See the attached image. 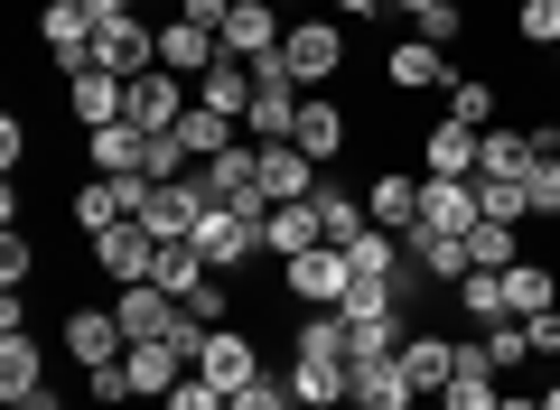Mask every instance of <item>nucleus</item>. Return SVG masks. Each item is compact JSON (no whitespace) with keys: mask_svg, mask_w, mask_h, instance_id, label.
<instances>
[{"mask_svg":"<svg viewBox=\"0 0 560 410\" xmlns=\"http://www.w3.org/2000/svg\"><path fill=\"white\" fill-rule=\"evenodd\" d=\"M346 20H290V38H280V75L300 84V94H327V84L346 75Z\"/></svg>","mask_w":560,"mask_h":410,"instance_id":"f257e3e1","label":"nucleus"},{"mask_svg":"<svg viewBox=\"0 0 560 410\" xmlns=\"http://www.w3.org/2000/svg\"><path fill=\"white\" fill-rule=\"evenodd\" d=\"M261 215H271V206H206V215H197V234H187V243L206 253V271H224V280H234L243 261L261 253Z\"/></svg>","mask_w":560,"mask_h":410,"instance_id":"f03ea898","label":"nucleus"},{"mask_svg":"<svg viewBox=\"0 0 560 410\" xmlns=\"http://www.w3.org/2000/svg\"><path fill=\"white\" fill-rule=\"evenodd\" d=\"M280 290L300 298V308H346V290H355V261H346V243H318V253L280 261Z\"/></svg>","mask_w":560,"mask_h":410,"instance_id":"7ed1b4c3","label":"nucleus"},{"mask_svg":"<svg viewBox=\"0 0 560 410\" xmlns=\"http://www.w3.org/2000/svg\"><path fill=\"white\" fill-rule=\"evenodd\" d=\"M467 345H477V327H467V336H448V327H411V336H401V373H411L420 401H440V391H448V373L467 364Z\"/></svg>","mask_w":560,"mask_h":410,"instance_id":"20e7f679","label":"nucleus"},{"mask_svg":"<svg viewBox=\"0 0 560 410\" xmlns=\"http://www.w3.org/2000/svg\"><path fill=\"white\" fill-rule=\"evenodd\" d=\"M253 159H261V206H308L318 196V159L300 140H253Z\"/></svg>","mask_w":560,"mask_h":410,"instance_id":"39448f33","label":"nucleus"},{"mask_svg":"<svg viewBox=\"0 0 560 410\" xmlns=\"http://www.w3.org/2000/svg\"><path fill=\"white\" fill-rule=\"evenodd\" d=\"M140 196H150V177H84L66 215H75V234H113V224L140 215Z\"/></svg>","mask_w":560,"mask_h":410,"instance_id":"423d86ee","label":"nucleus"},{"mask_svg":"<svg viewBox=\"0 0 560 410\" xmlns=\"http://www.w3.org/2000/svg\"><path fill=\"white\" fill-rule=\"evenodd\" d=\"M215 38H224V57L261 66V57H280V38H290V10H271V0H234Z\"/></svg>","mask_w":560,"mask_h":410,"instance_id":"0eeeda50","label":"nucleus"},{"mask_svg":"<svg viewBox=\"0 0 560 410\" xmlns=\"http://www.w3.org/2000/svg\"><path fill=\"white\" fill-rule=\"evenodd\" d=\"M94 38H103V28H94V10H84V0H47V10H38V47L66 66V75H84V66H94Z\"/></svg>","mask_w":560,"mask_h":410,"instance_id":"6e6552de","label":"nucleus"},{"mask_svg":"<svg viewBox=\"0 0 560 410\" xmlns=\"http://www.w3.org/2000/svg\"><path fill=\"white\" fill-rule=\"evenodd\" d=\"M448 47H430V38H393V57H383V94H448Z\"/></svg>","mask_w":560,"mask_h":410,"instance_id":"1a4fd4ad","label":"nucleus"},{"mask_svg":"<svg viewBox=\"0 0 560 410\" xmlns=\"http://www.w3.org/2000/svg\"><path fill=\"white\" fill-rule=\"evenodd\" d=\"M197 187H206V206H261V159H253V140L197 159Z\"/></svg>","mask_w":560,"mask_h":410,"instance_id":"9d476101","label":"nucleus"},{"mask_svg":"<svg viewBox=\"0 0 560 410\" xmlns=\"http://www.w3.org/2000/svg\"><path fill=\"white\" fill-rule=\"evenodd\" d=\"M197 215H206V187H197V168L140 196V224H150V234H160V243H187V234H197Z\"/></svg>","mask_w":560,"mask_h":410,"instance_id":"9b49d317","label":"nucleus"},{"mask_svg":"<svg viewBox=\"0 0 560 410\" xmlns=\"http://www.w3.org/2000/svg\"><path fill=\"white\" fill-rule=\"evenodd\" d=\"M187 103H197V94H187V75L150 66V75H131V113H121V121H131V131H178Z\"/></svg>","mask_w":560,"mask_h":410,"instance_id":"f8f14e48","label":"nucleus"},{"mask_svg":"<svg viewBox=\"0 0 560 410\" xmlns=\"http://www.w3.org/2000/svg\"><path fill=\"white\" fill-rule=\"evenodd\" d=\"M346 383H355V354H308V345H290V391H300V410H337Z\"/></svg>","mask_w":560,"mask_h":410,"instance_id":"ddd939ff","label":"nucleus"},{"mask_svg":"<svg viewBox=\"0 0 560 410\" xmlns=\"http://www.w3.org/2000/svg\"><path fill=\"white\" fill-rule=\"evenodd\" d=\"M197 373H206V383L224 391V401H234L243 383H261V354H253V327H215V336H206V354H197Z\"/></svg>","mask_w":560,"mask_h":410,"instance_id":"4468645a","label":"nucleus"},{"mask_svg":"<svg viewBox=\"0 0 560 410\" xmlns=\"http://www.w3.org/2000/svg\"><path fill=\"white\" fill-rule=\"evenodd\" d=\"M150 253H160V234H150V224H113V234H94V271L103 280H113V290H121V280H150Z\"/></svg>","mask_w":560,"mask_h":410,"instance_id":"2eb2a0df","label":"nucleus"},{"mask_svg":"<svg viewBox=\"0 0 560 410\" xmlns=\"http://www.w3.org/2000/svg\"><path fill=\"white\" fill-rule=\"evenodd\" d=\"M66 354H75V373H94V364H121L131 336H121L113 308H75V317H66Z\"/></svg>","mask_w":560,"mask_h":410,"instance_id":"dca6fc26","label":"nucleus"},{"mask_svg":"<svg viewBox=\"0 0 560 410\" xmlns=\"http://www.w3.org/2000/svg\"><path fill=\"white\" fill-rule=\"evenodd\" d=\"M346 401L355 410H411V373H401V354H355V383H346Z\"/></svg>","mask_w":560,"mask_h":410,"instance_id":"f3484780","label":"nucleus"},{"mask_svg":"<svg viewBox=\"0 0 560 410\" xmlns=\"http://www.w3.org/2000/svg\"><path fill=\"white\" fill-rule=\"evenodd\" d=\"M113 317H121V336H131V345H160V336L178 327V298H168V290H150V280H121Z\"/></svg>","mask_w":560,"mask_h":410,"instance_id":"a211bd4d","label":"nucleus"},{"mask_svg":"<svg viewBox=\"0 0 560 410\" xmlns=\"http://www.w3.org/2000/svg\"><path fill=\"white\" fill-rule=\"evenodd\" d=\"M94 66H103V75H121V84H131V75H150V66H160V28H150V20L103 28V38H94Z\"/></svg>","mask_w":560,"mask_h":410,"instance_id":"6ab92c4d","label":"nucleus"},{"mask_svg":"<svg viewBox=\"0 0 560 410\" xmlns=\"http://www.w3.org/2000/svg\"><path fill=\"white\" fill-rule=\"evenodd\" d=\"M290 140H300V150H308V159L327 168V159H346V140H355V121H346V103L308 94V103H300V121H290Z\"/></svg>","mask_w":560,"mask_h":410,"instance_id":"aec40b11","label":"nucleus"},{"mask_svg":"<svg viewBox=\"0 0 560 410\" xmlns=\"http://www.w3.org/2000/svg\"><path fill=\"white\" fill-rule=\"evenodd\" d=\"M420 224L430 234H467L477 224V177H420Z\"/></svg>","mask_w":560,"mask_h":410,"instance_id":"412c9836","label":"nucleus"},{"mask_svg":"<svg viewBox=\"0 0 560 410\" xmlns=\"http://www.w3.org/2000/svg\"><path fill=\"white\" fill-rule=\"evenodd\" d=\"M318 243H327L318 206H271V215H261V253L271 261H300V253H318Z\"/></svg>","mask_w":560,"mask_h":410,"instance_id":"4be33fe9","label":"nucleus"},{"mask_svg":"<svg viewBox=\"0 0 560 410\" xmlns=\"http://www.w3.org/2000/svg\"><path fill=\"white\" fill-rule=\"evenodd\" d=\"M420 177H477V131L467 121H430L420 131Z\"/></svg>","mask_w":560,"mask_h":410,"instance_id":"5701e85b","label":"nucleus"},{"mask_svg":"<svg viewBox=\"0 0 560 410\" xmlns=\"http://www.w3.org/2000/svg\"><path fill=\"white\" fill-rule=\"evenodd\" d=\"M364 215H374L383 234H411V224H420V177L411 168H383L374 187H364Z\"/></svg>","mask_w":560,"mask_h":410,"instance_id":"b1692460","label":"nucleus"},{"mask_svg":"<svg viewBox=\"0 0 560 410\" xmlns=\"http://www.w3.org/2000/svg\"><path fill=\"white\" fill-rule=\"evenodd\" d=\"M66 103H75V121H84V131H103V121H121V113H131V84H121V75H103V66H84V75L66 84Z\"/></svg>","mask_w":560,"mask_h":410,"instance_id":"393cba45","label":"nucleus"},{"mask_svg":"<svg viewBox=\"0 0 560 410\" xmlns=\"http://www.w3.org/2000/svg\"><path fill=\"white\" fill-rule=\"evenodd\" d=\"M215 57H224L215 28H197V20H160V66H168V75H206Z\"/></svg>","mask_w":560,"mask_h":410,"instance_id":"a878e982","label":"nucleus"},{"mask_svg":"<svg viewBox=\"0 0 560 410\" xmlns=\"http://www.w3.org/2000/svg\"><path fill=\"white\" fill-rule=\"evenodd\" d=\"M504 280V317H551L560 308V271L551 261H514V271H495Z\"/></svg>","mask_w":560,"mask_h":410,"instance_id":"bb28decb","label":"nucleus"},{"mask_svg":"<svg viewBox=\"0 0 560 410\" xmlns=\"http://www.w3.org/2000/svg\"><path fill=\"white\" fill-rule=\"evenodd\" d=\"M121 364H131V401H168V391L187 383V354L178 345H131Z\"/></svg>","mask_w":560,"mask_h":410,"instance_id":"cd10ccee","label":"nucleus"},{"mask_svg":"<svg viewBox=\"0 0 560 410\" xmlns=\"http://www.w3.org/2000/svg\"><path fill=\"white\" fill-rule=\"evenodd\" d=\"M140 150H150V131H131V121H103V131H84L94 177H140Z\"/></svg>","mask_w":560,"mask_h":410,"instance_id":"c85d7f7f","label":"nucleus"},{"mask_svg":"<svg viewBox=\"0 0 560 410\" xmlns=\"http://www.w3.org/2000/svg\"><path fill=\"white\" fill-rule=\"evenodd\" d=\"M541 140L533 131H477V177H533Z\"/></svg>","mask_w":560,"mask_h":410,"instance_id":"c756f323","label":"nucleus"},{"mask_svg":"<svg viewBox=\"0 0 560 410\" xmlns=\"http://www.w3.org/2000/svg\"><path fill=\"white\" fill-rule=\"evenodd\" d=\"M197 103H215L224 121H243V113H253V66H243V57H215V66L197 75Z\"/></svg>","mask_w":560,"mask_h":410,"instance_id":"7c9ffc66","label":"nucleus"},{"mask_svg":"<svg viewBox=\"0 0 560 410\" xmlns=\"http://www.w3.org/2000/svg\"><path fill=\"white\" fill-rule=\"evenodd\" d=\"M495 401H504V373L486 364L477 345H467V364L448 373V391H440V410H495Z\"/></svg>","mask_w":560,"mask_h":410,"instance_id":"2f4dec72","label":"nucleus"},{"mask_svg":"<svg viewBox=\"0 0 560 410\" xmlns=\"http://www.w3.org/2000/svg\"><path fill=\"white\" fill-rule=\"evenodd\" d=\"M318 224H327V243H355V234H374V215H364V196L355 187H337V177H318Z\"/></svg>","mask_w":560,"mask_h":410,"instance_id":"473e14b6","label":"nucleus"},{"mask_svg":"<svg viewBox=\"0 0 560 410\" xmlns=\"http://www.w3.org/2000/svg\"><path fill=\"white\" fill-rule=\"evenodd\" d=\"M178 140H187V159H215V150H234V140H243V121H224L215 103H187V113H178Z\"/></svg>","mask_w":560,"mask_h":410,"instance_id":"72a5a7b5","label":"nucleus"},{"mask_svg":"<svg viewBox=\"0 0 560 410\" xmlns=\"http://www.w3.org/2000/svg\"><path fill=\"white\" fill-rule=\"evenodd\" d=\"M197 280H206V253H197V243H160V253H150V290L187 298Z\"/></svg>","mask_w":560,"mask_h":410,"instance_id":"f704fd0d","label":"nucleus"},{"mask_svg":"<svg viewBox=\"0 0 560 410\" xmlns=\"http://www.w3.org/2000/svg\"><path fill=\"white\" fill-rule=\"evenodd\" d=\"M477 354L495 373H523L533 364V327H523V317H495V327H477Z\"/></svg>","mask_w":560,"mask_h":410,"instance_id":"c9c22d12","label":"nucleus"},{"mask_svg":"<svg viewBox=\"0 0 560 410\" xmlns=\"http://www.w3.org/2000/svg\"><path fill=\"white\" fill-rule=\"evenodd\" d=\"M38 364H47V354L28 345V327L0 336V401H28V391H38Z\"/></svg>","mask_w":560,"mask_h":410,"instance_id":"e433bc0d","label":"nucleus"},{"mask_svg":"<svg viewBox=\"0 0 560 410\" xmlns=\"http://www.w3.org/2000/svg\"><path fill=\"white\" fill-rule=\"evenodd\" d=\"M514 234H523V224H495V215H477V224H467V261H477V271H514Z\"/></svg>","mask_w":560,"mask_h":410,"instance_id":"4c0bfd02","label":"nucleus"},{"mask_svg":"<svg viewBox=\"0 0 560 410\" xmlns=\"http://www.w3.org/2000/svg\"><path fill=\"white\" fill-rule=\"evenodd\" d=\"M495 84L486 75H448V121H467V131H495Z\"/></svg>","mask_w":560,"mask_h":410,"instance_id":"58836bf2","label":"nucleus"},{"mask_svg":"<svg viewBox=\"0 0 560 410\" xmlns=\"http://www.w3.org/2000/svg\"><path fill=\"white\" fill-rule=\"evenodd\" d=\"M346 261H355V280H401V234H383V224H374V234L346 243Z\"/></svg>","mask_w":560,"mask_h":410,"instance_id":"ea45409f","label":"nucleus"},{"mask_svg":"<svg viewBox=\"0 0 560 410\" xmlns=\"http://www.w3.org/2000/svg\"><path fill=\"white\" fill-rule=\"evenodd\" d=\"M448 298L467 308V327H495V317H504V280H495V271H467Z\"/></svg>","mask_w":560,"mask_h":410,"instance_id":"a19ab883","label":"nucleus"},{"mask_svg":"<svg viewBox=\"0 0 560 410\" xmlns=\"http://www.w3.org/2000/svg\"><path fill=\"white\" fill-rule=\"evenodd\" d=\"M178 308H187V317H197V327H234V290H224V271H206V280H197V290H187V298H178Z\"/></svg>","mask_w":560,"mask_h":410,"instance_id":"79ce46f5","label":"nucleus"},{"mask_svg":"<svg viewBox=\"0 0 560 410\" xmlns=\"http://www.w3.org/2000/svg\"><path fill=\"white\" fill-rule=\"evenodd\" d=\"M514 38L551 57V47H560V0H523V10H514Z\"/></svg>","mask_w":560,"mask_h":410,"instance_id":"37998d69","label":"nucleus"},{"mask_svg":"<svg viewBox=\"0 0 560 410\" xmlns=\"http://www.w3.org/2000/svg\"><path fill=\"white\" fill-rule=\"evenodd\" d=\"M140 177H150V187L187 177V140H178V131H150V150H140Z\"/></svg>","mask_w":560,"mask_h":410,"instance_id":"c03bdc74","label":"nucleus"},{"mask_svg":"<svg viewBox=\"0 0 560 410\" xmlns=\"http://www.w3.org/2000/svg\"><path fill=\"white\" fill-rule=\"evenodd\" d=\"M224 410H300V391H290V373H261V383H243Z\"/></svg>","mask_w":560,"mask_h":410,"instance_id":"a18cd8bd","label":"nucleus"},{"mask_svg":"<svg viewBox=\"0 0 560 410\" xmlns=\"http://www.w3.org/2000/svg\"><path fill=\"white\" fill-rule=\"evenodd\" d=\"M28 271H38V243L10 224V234H0V280H10V290H28Z\"/></svg>","mask_w":560,"mask_h":410,"instance_id":"49530a36","label":"nucleus"},{"mask_svg":"<svg viewBox=\"0 0 560 410\" xmlns=\"http://www.w3.org/2000/svg\"><path fill=\"white\" fill-rule=\"evenodd\" d=\"M84 391H94L103 410H113V401H131V364H94V373H84Z\"/></svg>","mask_w":560,"mask_h":410,"instance_id":"de8ad7c7","label":"nucleus"},{"mask_svg":"<svg viewBox=\"0 0 560 410\" xmlns=\"http://www.w3.org/2000/svg\"><path fill=\"white\" fill-rule=\"evenodd\" d=\"M533 215L560 224V159H541V168H533Z\"/></svg>","mask_w":560,"mask_h":410,"instance_id":"09e8293b","label":"nucleus"},{"mask_svg":"<svg viewBox=\"0 0 560 410\" xmlns=\"http://www.w3.org/2000/svg\"><path fill=\"white\" fill-rule=\"evenodd\" d=\"M160 410H224V391H215V383H206V373H187V383H178V391H168V401H160Z\"/></svg>","mask_w":560,"mask_h":410,"instance_id":"8fccbe9b","label":"nucleus"},{"mask_svg":"<svg viewBox=\"0 0 560 410\" xmlns=\"http://www.w3.org/2000/svg\"><path fill=\"white\" fill-rule=\"evenodd\" d=\"M458 28H467V0H440V10L420 20V38H430V47H448V38H458Z\"/></svg>","mask_w":560,"mask_h":410,"instance_id":"3c124183","label":"nucleus"},{"mask_svg":"<svg viewBox=\"0 0 560 410\" xmlns=\"http://www.w3.org/2000/svg\"><path fill=\"white\" fill-rule=\"evenodd\" d=\"M523 327H533V364H560V308L551 317H523Z\"/></svg>","mask_w":560,"mask_h":410,"instance_id":"603ef678","label":"nucleus"},{"mask_svg":"<svg viewBox=\"0 0 560 410\" xmlns=\"http://www.w3.org/2000/svg\"><path fill=\"white\" fill-rule=\"evenodd\" d=\"M20 159H28V131H20V113H10V121H0V168L20 177Z\"/></svg>","mask_w":560,"mask_h":410,"instance_id":"864d4df0","label":"nucleus"},{"mask_svg":"<svg viewBox=\"0 0 560 410\" xmlns=\"http://www.w3.org/2000/svg\"><path fill=\"white\" fill-rule=\"evenodd\" d=\"M224 10H234V0H178V10H168V20H197V28H224Z\"/></svg>","mask_w":560,"mask_h":410,"instance_id":"5fc2aeb1","label":"nucleus"},{"mask_svg":"<svg viewBox=\"0 0 560 410\" xmlns=\"http://www.w3.org/2000/svg\"><path fill=\"white\" fill-rule=\"evenodd\" d=\"M84 10H94V28H121V20H140L131 0H84Z\"/></svg>","mask_w":560,"mask_h":410,"instance_id":"6e6d98bb","label":"nucleus"},{"mask_svg":"<svg viewBox=\"0 0 560 410\" xmlns=\"http://www.w3.org/2000/svg\"><path fill=\"white\" fill-rule=\"evenodd\" d=\"M337 20H374V10H393V0H327Z\"/></svg>","mask_w":560,"mask_h":410,"instance_id":"4d7b16f0","label":"nucleus"},{"mask_svg":"<svg viewBox=\"0 0 560 410\" xmlns=\"http://www.w3.org/2000/svg\"><path fill=\"white\" fill-rule=\"evenodd\" d=\"M10 410H66V391H47V383H38L28 401H10Z\"/></svg>","mask_w":560,"mask_h":410,"instance_id":"13d9d810","label":"nucleus"},{"mask_svg":"<svg viewBox=\"0 0 560 410\" xmlns=\"http://www.w3.org/2000/svg\"><path fill=\"white\" fill-rule=\"evenodd\" d=\"M495 410H541V401H533V391H504V401H495Z\"/></svg>","mask_w":560,"mask_h":410,"instance_id":"bf43d9fd","label":"nucleus"},{"mask_svg":"<svg viewBox=\"0 0 560 410\" xmlns=\"http://www.w3.org/2000/svg\"><path fill=\"white\" fill-rule=\"evenodd\" d=\"M393 10H411V20H430V10H440V0H393Z\"/></svg>","mask_w":560,"mask_h":410,"instance_id":"052dcab7","label":"nucleus"},{"mask_svg":"<svg viewBox=\"0 0 560 410\" xmlns=\"http://www.w3.org/2000/svg\"><path fill=\"white\" fill-rule=\"evenodd\" d=\"M541 410H560V373H551V383H541Z\"/></svg>","mask_w":560,"mask_h":410,"instance_id":"680f3d73","label":"nucleus"},{"mask_svg":"<svg viewBox=\"0 0 560 410\" xmlns=\"http://www.w3.org/2000/svg\"><path fill=\"white\" fill-rule=\"evenodd\" d=\"M271 10H308V0H271Z\"/></svg>","mask_w":560,"mask_h":410,"instance_id":"e2e57ef3","label":"nucleus"},{"mask_svg":"<svg viewBox=\"0 0 560 410\" xmlns=\"http://www.w3.org/2000/svg\"><path fill=\"white\" fill-rule=\"evenodd\" d=\"M541 66H551V75H560V47H551V57H541Z\"/></svg>","mask_w":560,"mask_h":410,"instance_id":"0e129e2a","label":"nucleus"}]
</instances>
